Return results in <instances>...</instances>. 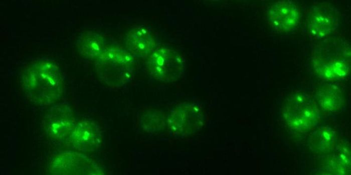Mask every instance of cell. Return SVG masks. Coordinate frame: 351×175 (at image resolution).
<instances>
[{
	"label": "cell",
	"mask_w": 351,
	"mask_h": 175,
	"mask_svg": "<svg viewBox=\"0 0 351 175\" xmlns=\"http://www.w3.org/2000/svg\"><path fill=\"white\" fill-rule=\"evenodd\" d=\"M22 80L26 96L39 105H50L62 94V74L49 60H39L28 64L23 70Z\"/></svg>",
	"instance_id": "obj_1"
},
{
	"label": "cell",
	"mask_w": 351,
	"mask_h": 175,
	"mask_svg": "<svg viewBox=\"0 0 351 175\" xmlns=\"http://www.w3.org/2000/svg\"><path fill=\"white\" fill-rule=\"evenodd\" d=\"M44 124L48 136L56 142L69 136L75 126L71 110L65 106H57L48 114Z\"/></svg>",
	"instance_id": "obj_4"
},
{
	"label": "cell",
	"mask_w": 351,
	"mask_h": 175,
	"mask_svg": "<svg viewBox=\"0 0 351 175\" xmlns=\"http://www.w3.org/2000/svg\"><path fill=\"white\" fill-rule=\"evenodd\" d=\"M267 17L270 24L276 30L289 32L294 30L298 24L299 10L292 0H278L268 8Z\"/></svg>",
	"instance_id": "obj_3"
},
{
	"label": "cell",
	"mask_w": 351,
	"mask_h": 175,
	"mask_svg": "<svg viewBox=\"0 0 351 175\" xmlns=\"http://www.w3.org/2000/svg\"><path fill=\"white\" fill-rule=\"evenodd\" d=\"M184 68L183 58L176 51L160 48L151 52L146 61L148 73L160 81L177 80Z\"/></svg>",
	"instance_id": "obj_2"
},
{
	"label": "cell",
	"mask_w": 351,
	"mask_h": 175,
	"mask_svg": "<svg viewBox=\"0 0 351 175\" xmlns=\"http://www.w3.org/2000/svg\"><path fill=\"white\" fill-rule=\"evenodd\" d=\"M337 19L332 9L326 6L312 8L306 16V24L310 36L316 39L329 34L336 27Z\"/></svg>",
	"instance_id": "obj_5"
},
{
	"label": "cell",
	"mask_w": 351,
	"mask_h": 175,
	"mask_svg": "<svg viewBox=\"0 0 351 175\" xmlns=\"http://www.w3.org/2000/svg\"><path fill=\"white\" fill-rule=\"evenodd\" d=\"M155 42L151 28L146 25L136 26L128 32L126 46L132 54L140 56L148 55L152 52Z\"/></svg>",
	"instance_id": "obj_6"
},
{
	"label": "cell",
	"mask_w": 351,
	"mask_h": 175,
	"mask_svg": "<svg viewBox=\"0 0 351 175\" xmlns=\"http://www.w3.org/2000/svg\"><path fill=\"white\" fill-rule=\"evenodd\" d=\"M78 49L85 56H99L105 50V40L99 34L88 31L83 33L78 40Z\"/></svg>",
	"instance_id": "obj_8"
},
{
	"label": "cell",
	"mask_w": 351,
	"mask_h": 175,
	"mask_svg": "<svg viewBox=\"0 0 351 175\" xmlns=\"http://www.w3.org/2000/svg\"><path fill=\"white\" fill-rule=\"evenodd\" d=\"M69 137L74 147L84 150L96 148L101 140L98 128L89 121H82L76 124Z\"/></svg>",
	"instance_id": "obj_7"
}]
</instances>
